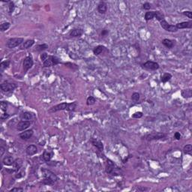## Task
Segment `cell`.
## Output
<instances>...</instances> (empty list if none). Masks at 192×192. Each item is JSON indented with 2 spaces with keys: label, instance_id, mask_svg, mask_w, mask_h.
<instances>
[{
  "label": "cell",
  "instance_id": "cell-18",
  "mask_svg": "<svg viewBox=\"0 0 192 192\" xmlns=\"http://www.w3.org/2000/svg\"><path fill=\"white\" fill-rule=\"evenodd\" d=\"M107 11V5L106 2H100L98 5V11L101 14H104Z\"/></svg>",
  "mask_w": 192,
  "mask_h": 192
},
{
  "label": "cell",
  "instance_id": "cell-29",
  "mask_svg": "<svg viewBox=\"0 0 192 192\" xmlns=\"http://www.w3.org/2000/svg\"><path fill=\"white\" fill-rule=\"evenodd\" d=\"M13 166H14V170H16V172H17L18 170H20V168L21 167V166H22V161H21L20 159L15 160V161L14 163Z\"/></svg>",
  "mask_w": 192,
  "mask_h": 192
},
{
  "label": "cell",
  "instance_id": "cell-8",
  "mask_svg": "<svg viewBox=\"0 0 192 192\" xmlns=\"http://www.w3.org/2000/svg\"><path fill=\"white\" fill-rule=\"evenodd\" d=\"M41 173L43 178H49V179H51L55 181L56 182H57V180H58L57 176L54 173H53L51 170H50L48 169H46V168H42Z\"/></svg>",
  "mask_w": 192,
  "mask_h": 192
},
{
  "label": "cell",
  "instance_id": "cell-37",
  "mask_svg": "<svg viewBox=\"0 0 192 192\" xmlns=\"http://www.w3.org/2000/svg\"><path fill=\"white\" fill-rule=\"evenodd\" d=\"M160 25H161V26L164 29L167 30V29L168 28V26H169L170 24L168 23L165 20V19H164V20H163L161 21H160Z\"/></svg>",
  "mask_w": 192,
  "mask_h": 192
},
{
  "label": "cell",
  "instance_id": "cell-10",
  "mask_svg": "<svg viewBox=\"0 0 192 192\" xmlns=\"http://www.w3.org/2000/svg\"><path fill=\"white\" fill-rule=\"evenodd\" d=\"M31 124H32V122L30 121L21 120L20 122H18V124L17 125V130L18 131H23L31 125Z\"/></svg>",
  "mask_w": 192,
  "mask_h": 192
},
{
  "label": "cell",
  "instance_id": "cell-36",
  "mask_svg": "<svg viewBox=\"0 0 192 192\" xmlns=\"http://www.w3.org/2000/svg\"><path fill=\"white\" fill-rule=\"evenodd\" d=\"M143 113L142 112L138 111V112H135L131 116L132 118H134V119H140V118L143 117Z\"/></svg>",
  "mask_w": 192,
  "mask_h": 192
},
{
  "label": "cell",
  "instance_id": "cell-35",
  "mask_svg": "<svg viewBox=\"0 0 192 192\" xmlns=\"http://www.w3.org/2000/svg\"><path fill=\"white\" fill-rule=\"evenodd\" d=\"M166 31L170 32H176L178 31V29L176 28V26L175 25H170V24Z\"/></svg>",
  "mask_w": 192,
  "mask_h": 192
},
{
  "label": "cell",
  "instance_id": "cell-34",
  "mask_svg": "<svg viewBox=\"0 0 192 192\" xmlns=\"http://www.w3.org/2000/svg\"><path fill=\"white\" fill-rule=\"evenodd\" d=\"M8 103L7 101L0 102V107H1L2 111L6 112V110H7V109H8Z\"/></svg>",
  "mask_w": 192,
  "mask_h": 192
},
{
  "label": "cell",
  "instance_id": "cell-23",
  "mask_svg": "<svg viewBox=\"0 0 192 192\" xmlns=\"http://www.w3.org/2000/svg\"><path fill=\"white\" fill-rule=\"evenodd\" d=\"M105 50V47L103 46V45H98L93 49V53L95 54V56H98L102 52Z\"/></svg>",
  "mask_w": 192,
  "mask_h": 192
},
{
  "label": "cell",
  "instance_id": "cell-2",
  "mask_svg": "<svg viewBox=\"0 0 192 192\" xmlns=\"http://www.w3.org/2000/svg\"><path fill=\"white\" fill-rule=\"evenodd\" d=\"M60 63V59L56 56H49L48 58L43 62L44 68H50L54 65H57Z\"/></svg>",
  "mask_w": 192,
  "mask_h": 192
},
{
  "label": "cell",
  "instance_id": "cell-16",
  "mask_svg": "<svg viewBox=\"0 0 192 192\" xmlns=\"http://www.w3.org/2000/svg\"><path fill=\"white\" fill-rule=\"evenodd\" d=\"M34 116L33 114L28 111H25L20 114V119L21 120H25V121H30L33 119Z\"/></svg>",
  "mask_w": 192,
  "mask_h": 192
},
{
  "label": "cell",
  "instance_id": "cell-22",
  "mask_svg": "<svg viewBox=\"0 0 192 192\" xmlns=\"http://www.w3.org/2000/svg\"><path fill=\"white\" fill-rule=\"evenodd\" d=\"M155 16V11H149L145 14V16H144V19L146 21H149L151 20L154 19Z\"/></svg>",
  "mask_w": 192,
  "mask_h": 192
},
{
  "label": "cell",
  "instance_id": "cell-3",
  "mask_svg": "<svg viewBox=\"0 0 192 192\" xmlns=\"http://www.w3.org/2000/svg\"><path fill=\"white\" fill-rule=\"evenodd\" d=\"M166 137V134L162 132H152L143 137L144 140L147 141H152L155 140H161Z\"/></svg>",
  "mask_w": 192,
  "mask_h": 192
},
{
  "label": "cell",
  "instance_id": "cell-4",
  "mask_svg": "<svg viewBox=\"0 0 192 192\" xmlns=\"http://www.w3.org/2000/svg\"><path fill=\"white\" fill-rule=\"evenodd\" d=\"M68 107H69V103H67V102L60 103L59 104H56L53 107L50 108L48 112L50 113H56V112L61 111V110H68Z\"/></svg>",
  "mask_w": 192,
  "mask_h": 192
},
{
  "label": "cell",
  "instance_id": "cell-42",
  "mask_svg": "<svg viewBox=\"0 0 192 192\" xmlns=\"http://www.w3.org/2000/svg\"><path fill=\"white\" fill-rule=\"evenodd\" d=\"M182 14L186 16L187 17H188L189 19H192V12L190 11H183L182 12Z\"/></svg>",
  "mask_w": 192,
  "mask_h": 192
},
{
  "label": "cell",
  "instance_id": "cell-12",
  "mask_svg": "<svg viewBox=\"0 0 192 192\" xmlns=\"http://www.w3.org/2000/svg\"><path fill=\"white\" fill-rule=\"evenodd\" d=\"M176 28L179 29H191L192 28V22L191 21H185V22H182L178 23L175 25Z\"/></svg>",
  "mask_w": 192,
  "mask_h": 192
},
{
  "label": "cell",
  "instance_id": "cell-26",
  "mask_svg": "<svg viewBox=\"0 0 192 192\" xmlns=\"http://www.w3.org/2000/svg\"><path fill=\"white\" fill-rule=\"evenodd\" d=\"M182 96L184 98H191L192 96V92L191 89H184L181 92Z\"/></svg>",
  "mask_w": 192,
  "mask_h": 192
},
{
  "label": "cell",
  "instance_id": "cell-28",
  "mask_svg": "<svg viewBox=\"0 0 192 192\" xmlns=\"http://www.w3.org/2000/svg\"><path fill=\"white\" fill-rule=\"evenodd\" d=\"M11 26V23L9 22H4L0 25V31L1 32H5Z\"/></svg>",
  "mask_w": 192,
  "mask_h": 192
},
{
  "label": "cell",
  "instance_id": "cell-1",
  "mask_svg": "<svg viewBox=\"0 0 192 192\" xmlns=\"http://www.w3.org/2000/svg\"><path fill=\"white\" fill-rule=\"evenodd\" d=\"M24 42L23 38H11L8 40L6 43L7 47L9 49H13L21 45Z\"/></svg>",
  "mask_w": 192,
  "mask_h": 192
},
{
  "label": "cell",
  "instance_id": "cell-47",
  "mask_svg": "<svg viewBox=\"0 0 192 192\" xmlns=\"http://www.w3.org/2000/svg\"><path fill=\"white\" fill-rule=\"evenodd\" d=\"M23 176V175L22 174L21 172H20V173H17L16 174V176H15V177L17 178V179H20V178H22Z\"/></svg>",
  "mask_w": 192,
  "mask_h": 192
},
{
  "label": "cell",
  "instance_id": "cell-24",
  "mask_svg": "<svg viewBox=\"0 0 192 192\" xmlns=\"http://www.w3.org/2000/svg\"><path fill=\"white\" fill-rule=\"evenodd\" d=\"M171 78H172V74H170V73H164L161 76V80L162 83H167L168 81H170L171 80Z\"/></svg>",
  "mask_w": 192,
  "mask_h": 192
},
{
  "label": "cell",
  "instance_id": "cell-11",
  "mask_svg": "<svg viewBox=\"0 0 192 192\" xmlns=\"http://www.w3.org/2000/svg\"><path fill=\"white\" fill-rule=\"evenodd\" d=\"M34 131L32 129H29V130H25L23 132L19 134V137L21 138L22 140H27L33 136Z\"/></svg>",
  "mask_w": 192,
  "mask_h": 192
},
{
  "label": "cell",
  "instance_id": "cell-33",
  "mask_svg": "<svg viewBox=\"0 0 192 192\" xmlns=\"http://www.w3.org/2000/svg\"><path fill=\"white\" fill-rule=\"evenodd\" d=\"M155 18H156V19L160 22V21H161L163 20H164V15L160 11H155Z\"/></svg>",
  "mask_w": 192,
  "mask_h": 192
},
{
  "label": "cell",
  "instance_id": "cell-45",
  "mask_svg": "<svg viewBox=\"0 0 192 192\" xmlns=\"http://www.w3.org/2000/svg\"><path fill=\"white\" fill-rule=\"evenodd\" d=\"M109 34V30L107 29H103L101 31V36L102 37H106Z\"/></svg>",
  "mask_w": 192,
  "mask_h": 192
},
{
  "label": "cell",
  "instance_id": "cell-38",
  "mask_svg": "<svg viewBox=\"0 0 192 192\" xmlns=\"http://www.w3.org/2000/svg\"><path fill=\"white\" fill-rule=\"evenodd\" d=\"M8 3H9V5H8V11H9L10 14H11L14 11V8H15V5H14V3L11 1H10Z\"/></svg>",
  "mask_w": 192,
  "mask_h": 192
},
{
  "label": "cell",
  "instance_id": "cell-7",
  "mask_svg": "<svg viewBox=\"0 0 192 192\" xmlns=\"http://www.w3.org/2000/svg\"><path fill=\"white\" fill-rule=\"evenodd\" d=\"M34 65V61L33 59L31 56H26L23 60V71L24 74H26V72L29 70L30 68L33 66Z\"/></svg>",
  "mask_w": 192,
  "mask_h": 192
},
{
  "label": "cell",
  "instance_id": "cell-19",
  "mask_svg": "<svg viewBox=\"0 0 192 192\" xmlns=\"http://www.w3.org/2000/svg\"><path fill=\"white\" fill-rule=\"evenodd\" d=\"M14 161L15 159L12 156H5L2 160V164L5 166H11L14 164Z\"/></svg>",
  "mask_w": 192,
  "mask_h": 192
},
{
  "label": "cell",
  "instance_id": "cell-17",
  "mask_svg": "<svg viewBox=\"0 0 192 192\" xmlns=\"http://www.w3.org/2000/svg\"><path fill=\"white\" fill-rule=\"evenodd\" d=\"M34 44H35V40H33V39H29V40L25 41L20 45V49L21 50H26V49H29V48L32 47Z\"/></svg>",
  "mask_w": 192,
  "mask_h": 192
},
{
  "label": "cell",
  "instance_id": "cell-13",
  "mask_svg": "<svg viewBox=\"0 0 192 192\" xmlns=\"http://www.w3.org/2000/svg\"><path fill=\"white\" fill-rule=\"evenodd\" d=\"M83 29H80V28L74 29L69 32V36H71V38H79L83 35Z\"/></svg>",
  "mask_w": 192,
  "mask_h": 192
},
{
  "label": "cell",
  "instance_id": "cell-40",
  "mask_svg": "<svg viewBox=\"0 0 192 192\" xmlns=\"http://www.w3.org/2000/svg\"><path fill=\"white\" fill-rule=\"evenodd\" d=\"M48 56H49V55L47 53H43L41 54L40 58H41V60L42 62H44L45 60L47 59Z\"/></svg>",
  "mask_w": 192,
  "mask_h": 192
},
{
  "label": "cell",
  "instance_id": "cell-14",
  "mask_svg": "<svg viewBox=\"0 0 192 192\" xmlns=\"http://www.w3.org/2000/svg\"><path fill=\"white\" fill-rule=\"evenodd\" d=\"M38 152V148L35 145H29L26 147V153L28 155H34Z\"/></svg>",
  "mask_w": 192,
  "mask_h": 192
},
{
  "label": "cell",
  "instance_id": "cell-5",
  "mask_svg": "<svg viewBox=\"0 0 192 192\" xmlns=\"http://www.w3.org/2000/svg\"><path fill=\"white\" fill-rule=\"evenodd\" d=\"M17 87V84L9 83L8 81H5L4 83L0 85V89L3 92H12Z\"/></svg>",
  "mask_w": 192,
  "mask_h": 192
},
{
  "label": "cell",
  "instance_id": "cell-6",
  "mask_svg": "<svg viewBox=\"0 0 192 192\" xmlns=\"http://www.w3.org/2000/svg\"><path fill=\"white\" fill-rule=\"evenodd\" d=\"M118 170V167H116V164H114L110 159L107 160V166H106V172L108 174H112V175H119L118 173L116 172V170Z\"/></svg>",
  "mask_w": 192,
  "mask_h": 192
},
{
  "label": "cell",
  "instance_id": "cell-43",
  "mask_svg": "<svg viewBox=\"0 0 192 192\" xmlns=\"http://www.w3.org/2000/svg\"><path fill=\"white\" fill-rule=\"evenodd\" d=\"M24 189L23 188H11L9 191L10 192H15V191H17V192H22L23 191Z\"/></svg>",
  "mask_w": 192,
  "mask_h": 192
},
{
  "label": "cell",
  "instance_id": "cell-20",
  "mask_svg": "<svg viewBox=\"0 0 192 192\" xmlns=\"http://www.w3.org/2000/svg\"><path fill=\"white\" fill-rule=\"evenodd\" d=\"M53 156V152H50V151H47V150H45L44 152L43 155H42V158L44 160V161L48 162L52 159Z\"/></svg>",
  "mask_w": 192,
  "mask_h": 192
},
{
  "label": "cell",
  "instance_id": "cell-9",
  "mask_svg": "<svg viewBox=\"0 0 192 192\" xmlns=\"http://www.w3.org/2000/svg\"><path fill=\"white\" fill-rule=\"evenodd\" d=\"M143 67L145 68H146V69H148V70L156 71V70H158L160 68V65L156 62L152 61V60H149V61L144 62L143 64Z\"/></svg>",
  "mask_w": 192,
  "mask_h": 192
},
{
  "label": "cell",
  "instance_id": "cell-41",
  "mask_svg": "<svg viewBox=\"0 0 192 192\" xmlns=\"http://www.w3.org/2000/svg\"><path fill=\"white\" fill-rule=\"evenodd\" d=\"M10 117V115L7 113H4L1 114V116H0V119L2 120H6L7 119H8Z\"/></svg>",
  "mask_w": 192,
  "mask_h": 192
},
{
  "label": "cell",
  "instance_id": "cell-15",
  "mask_svg": "<svg viewBox=\"0 0 192 192\" xmlns=\"http://www.w3.org/2000/svg\"><path fill=\"white\" fill-rule=\"evenodd\" d=\"M90 141H91L92 144L95 147L96 149L99 150L100 152H102L104 150V145L102 143L101 141H100L98 140H96V139H94V138L91 139Z\"/></svg>",
  "mask_w": 192,
  "mask_h": 192
},
{
  "label": "cell",
  "instance_id": "cell-39",
  "mask_svg": "<svg viewBox=\"0 0 192 192\" xmlns=\"http://www.w3.org/2000/svg\"><path fill=\"white\" fill-rule=\"evenodd\" d=\"M151 4L149 2H145L143 5V8L144 10H146V11H149L151 9Z\"/></svg>",
  "mask_w": 192,
  "mask_h": 192
},
{
  "label": "cell",
  "instance_id": "cell-46",
  "mask_svg": "<svg viewBox=\"0 0 192 192\" xmlns=\"http://www.w3.org/2000/svg\"><path fill=\"white\" fill-rule=\"evenodd\" d=\"M0 152H1V156H3L5 152V148L4 146H1L0 147Z\"/></svg>",
  "mask_w": 192,
  "mask_h": 192
},
{
  "label": "cell",
  "instance_id": "cell-44",
  "mask_svg": "<svg viewBox=\"0 0 192 192\" xmlns=\"http://www.w3.org/2000/svg\"><path fill=\"white\" fill-rule=\"evenodd\" d=\"M182 137V135H181V134H180L179 132H176L175 134H174V138L176 139V140H179Z\"/></svg>",
  "mask_w": 192,
  "mask_h": 192
},
{
  "label": "cell",
  "instance_id": "cell-27",
  "mask_svg": "<svg viewBox=\"0 0 192 192\" xmlns=\"http://www.w3.org/2000/svg\"><path fill=\"white\" fill-rule=\"evenodd\" d=\"M48 48V45L47 44H38L36 45L35 47V50L36 51H38V52H41L44 51L45 50H47Z\"/></svg>",
  "mask_w": 192,
  "mask_h": 192
},
{
  "label": "cell",
  "instance_id": "cell-32",
  "mask_svg": "<svg viewBox=\"0 0 192 192\" xmlns=\"http://www.w3.org/2000/svg\"><path fill=\"white\" fill-rule=\"evenodd\" d=\"M140 93H138V92H134L131 95V100L134 102H135V103H137L139 101V100H140Z\"/></svg>",
  "mask_w": 192,
  "mask_h": 192
},
{
  "label": "cell",
  "instance_id": "cell-31",
  "mask_svg": "<svg viewBox=\"0 0 192 192\" xmlns=\"http://www.w3.org/2000/svg\"><path fill=\"white\" fill-rule=\"evenodd\" d=\"M96 99L93 97V96H89L86 99V104L88 106H91V105H94L95 104Z\"/></svg>",
  "mask_w": 192,
  "mask_h": 192
},
{
  "label": "cell",
  "instance_id": "cell-25",
  "mask_svg": "<svg viewBox=\"0 0 192 192\" xmlns=\"http://www.w3.org/2000/svg\"><path fill=\"white\" fill-rule=\"evenodd\" d=\"M11 64V61L10 60H6V61H3L0 63V70L1 72H2L5 69L8 68Z\"/></svg>",
  "mask_w": 192,
  "mask_h": 192
},
{
  "label": "cell",
  "instance_id": "cell-21",
  "mask_svg": "<svg viewBox=\"0 0 192 192\" xmlns=\"http://www.w3.org/2000/svg\"><path fill=\"white\" fill-rule=\"evenodd\" d=\"M174 42L173 40H170V39H168V38H164L162 40V44L164 45L166 47L169 48V49H171V48L173 47L174 46Z\"/></svg>",
  "mask_w": 192,
  "mask_h": 192
},
{
  "label": "cell",
  "instance_id": "cell-30",
  "mask_svg": "<svg viewBox=\"0 0 192 192\" xmlns=\"http://www.w3.org/2000/svg\"><path fill=\"white\" fill-rule=\"evenodd\" d=\"M192 151V145L191 144H186L183 147V152L185 154H190L191 153Z\"/></svg>",
  "mask_w": 192,
  "mask_h": 192
}]
</instances>
